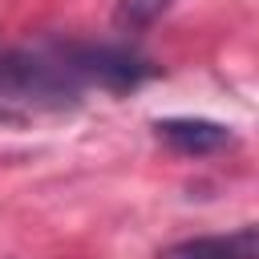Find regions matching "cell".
Here are the masks:
<instances>
[{
	"instance_id": "cell-5",
	"label": "cell",
	"mask_w": 259,
	"mask_h": 259,
	"mask_svg": "<svg viewBox=\"0 0 259 259\" xmlns=\"http://www.w3.org/2000/svg\"><path fill=\"white\" fill-rule=\"evenodd\" d=\"M16 121H24V109H12L0 101V125H16Z\"/></svg>"
},
{
	"instance_id": "cell-2",
	"label": "cell",
	"mask_w": 259,
	"mask_h": 259,
	"mask_svg": "<svg viewBox=\"0 0 259 259\" xmlns=\"http://www.w3.org/2000/svg\"><path fill=\"white\" fill-rule=\"evenodd\" d=\"M154 134H158L170 150L194 154V158L214 154V150H223V146L235 142L231 125L210 121V117H162V121H154Z\"/></svg>"
},
{
	"instance_id": "cell-1",
	"label": "cell",
	"mask_w": 259,
	"mask_h": 259,
	"mask_svg": "<svg viewBox=\"0 0 259 259\" xmlns=\"http://www.w3.org/2000/svg\"><path fill=\"white\" fill-rule=\"evenodd\" d=\"M49 53H53V61L61 65V73L81 89V85H101V89H113V93H121V89H134V85H142L150 73H154V65L150 61H142L138 53H130V49H113V45H77V40H65V45H45Z\"/></svg>"
},
{
	"instance_id": "cell-4",
	"label": "cell",
	"mask_w": 259,
	"mask_h": 259,
	"mask_svg": "<svg viewBox=\"0 0 259 259\" xmlns=\"http://www.w3.org/2000/svg\"><path fill=\"white\" fill-rule=\"evenodd\" d=\"M174 0H117V24L121 28H146L154 24Z\"/></svg>"
},
{
	"instance_id": "cell-3",
	"label": "cell",
	"mask_w": 259,
	"mask_h": 259,
	"mask_svg": "<svg viewBox=\"0 0 259 259\" xmlns=\"http://www.w3.org/2000/svg\"><path fill=\"white\" fill-rule=\"evenodd\" d=\"M162 259H259V231L255 223H243L227 235H198L174 243Z\"/></svg>"
}]
</instances>
